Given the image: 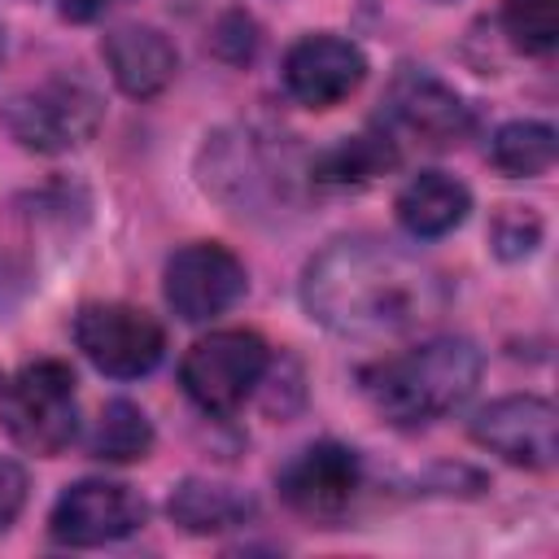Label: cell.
<instances>
[{
    "mask_svg": "<svg viewBox=\"0 0 559 559\" xmlns=\"http://www.w3.org/2000/svg\"><path fill=\"white\" fill-rule=\"evenodd\" d=\"M301 306L336 336L384 341L432 323L445 306V284L428 262L389 240L341 236L306 262Z\"/></svg>",
    "mask_w": 559,
    "mask_h": 559,
    "instance_id": "1",
    "label": "cell"
},
{
    "mask_svg": "<svg viewBox=\"0 0 559 559\" xmlns=\"http://www.w3.org/2000/svg\"><path fill=\"white\" fill-rule=\"evenodd\" d=\"M480 371H485V358L472 341L432 336L406 354L362 367L358 380L376 415H384L397 428H415V424H432L450 415L454 406H463L476 393Z\"/></svg>",
    "mask_w": 559,
    "mask_h": 559,
    "instance_id": "2",
    "label": "cell"
},
{
    "mask_svg": "<svg viewBox=\"0 0 559 559\" xmlns=\"http://www.w3.org/2000/svg\"><path fill=\"white\" fill-rule=\"evenodd\" d=\"M0 428L26 454L57 459L79 432L74 371L57 358L26 362L9 384H0Z\"/></svg>",
    "mask_w": 559,
    "mask_h": 559,
    "instance_id": "3",
    "label": "cell"
},
{
    "mask_svg": "<svg viewBox=\"0 0 559 559\" xmlns=\"http://www.w3.org/2000/svg\"><path fill=\"white\" fill-rule=\"evenodd\" d=\"M100 118L105 100L83 74H48L4 105L9 135L31 153H70L96 135Z\"/></svg>",
    "mask_w": 559,
    "mask_h": 559,
    "instance_id": "4",
    "label": "cell"
},
{
    "mask_svg": "<svg viewBox=\"0 0 559 559\" xmlns=\"http://www.w3.org/2000/svg\"><path fill=\"white\" fill-rule=\"evenodd\" d=\"M266 367H271V345L258 332L227 328V332L201 336L183 354L179 384L205 415H236L245 397L262 384Z\"/></svg>",
    "mask_w": 559,
    "mask_h": 559,
    "instance_id": "5",
    "label": "cell"
},
{
    "mask_svg": "<svg viewBox=\"0 0 559 559\" xmlns=\"http://www.w3.org/2000/svg\"><path fill=\"white\" fill-rule=\"evenodd\" d=\"M74 345L83 349V358L96 371H105L114 380H135V376H148L162 362L166 332L140 306L92 301L74 314Z\"/></svg>",
    "mask_w": 559,
    "mask_h": 559,
    "instance_id": "6",
    "label": "cell"
},
{
    "mask_svg": "<svg viewBox=\"0 0 559 559\" xmlns=\"http://www.w3.org/2000/svg\"><path fill=\"white\" fill-rule=\"evenodd\" d=\"M245 288H249L245 262L218 240L183 245L179 253H170L166 275H162L166 306L183 323H205V319L227 314L245 297Z\"/></svg>",
    "mask_w": 559,
    "mask_h": 559,
    "instance_id": "7",
    "label": "cell"
},
{
    "mask_svg": "<svg viewBox=\"0 0 559 559\" xmlns=\"http://www.w3.org/2000/svg\"><path fill=\"white\" fill-rule=\"evenodd\" d=\"M148 507L131 485L118 480H74L61 489L48 515V533L61 546H105L122 542L144 524Z\"/></svg>",
    "mask_w": 559,
    "mask_h": 559,
    "instance_id": "8",
    "label": "cell"
},
{
    "mask_svg": "<svg viewBox=\"0 0 559 559\" xmlns=\"http://www.w3.org/2000/svg\"><path fill=\"white\" fill-rule=\"evenodd\" d=\"M358 485H362L358 454L341 441H310L280 467V498L314 524L341 520L358 498Z\"/></svg>",
    "mask_w": 559,
    "mask_h": 559,
    "instance_id": "9",
    "label": "cell"
},
{
    "mask_svg": "<svg viewBox=\"0 0 559 559\" xmlns=\"http://www.w3.org/2000/svg\"><path fill=\"white\" fill-rule=\"evenodd\" d=\"M284 92L306 105V109H332L345 96H354L367 79V57L354 39L319 31V35H301L288 52H284Z\"/></svg>",
    "mask_w": 559,
    "mask_h": 559,
    "instance_id": "10",
    "label": "cell"
},
{
    "mask_svg": "<svg viewBox=\"0 0 559 559\" xmlns=\"http://www.w3.org/2000/svg\"><path fill=\"white\" fill-rule=\"evenodd\" d=\"M472 441L515 467L546 472V467H555V406L533 393L498 397L476 411Z\"/></svg>",
    "mask_w": 559,
    "mask_h": 559,
    "instance_id": "11",
    "label": "cell"
},
{
    "mask_svg": "<svg viewBox=\"0 0 559 559\" xmlns=\"http://www.w3.org/2000/svg\"><path fill=\"white\" fill-rule=\"evenodd\" d=\"M389 118L432 148L459 144L472 131L467 100L428 70H402L389 87Z\"/></svg>",
    "mask_w": 559,
    "mask_h": 559,
    "instance_id": "12",
    "label": "cell"
},
{
    "mask_svg": "<svg viewBox=\"0 0 559 559\" xmlns=\"http://www.w3.org/2000/svg\"><path fill=\"white\" fill-rule=\"evenodd\" d=\"M100 57H105L114 83L135 100H148V96L166 92L175 70H179L175 44L157 26H144V22H122V26L105 31Z\"/></svg>",
    "mask_w": 559,
    "mask_h": 559,
    "instance_id": "13",
    "label": "cell"
},
{
    "mask_svg": "<svg viewBox=\"0 0 559 559\" xmlns=\"http://www.w3.org/2000/svg\"><path fill=\"white\" fill-rule=\"evenodd\" d=\"M393 210H397V223L415 240H437V236L454 231L467 218L472 192H467V183H459L445 170H419V175H411L402 183Z\"/></svg>",
    "mask_w": 559,
    "mask_h": 559,
    "instance_id": "14",
    "label": "cell"
},
{
    "mask_svg": "<svg viewBox=\"0 0 559 559\" xmlns=\"http://www.w3.org/2000/svg\"><path fill=\"white\" fill-rule=\"evenodd\" d=\"M166 511H170V520L183 533H227V528L249 524L258 515V502L245 489H236V485L188 476V480H179L170 489Z\"/></svg>",
    "mask_w": 559,
    "mask_h": 559,
    "instance_id": "15",
    "label": "cell"
},
{
    "mask_svg": "<svg viewBox=\"0 0 559 559\" xmlns=\"http://www.w3.org/2000/svg\"><path fill=\"white\" fill-rule=\"evenodd\" d=\"M397 166V148L389 135L362 131V135H345L332 148H323L310 166L314 183H332V188H349V183H371L376 175Z\"/></svg>",
    "mask_w": 559,
    "mask_h": 559,
    "instance_id": "16",
    "label": "cell"
},
{
    "mask_svg": "<svg viewBox=\"0 0 559 559\" xmlns=\"http://www.w3.org/2000/svg\"><path fill=\"white\" fill-rule=\"evenodd\" d=\"M555 127L550 122H537V118H520V122H507L493 131L489 140V162L511 175V179H533V175H546L555 166Z\"/></svg>",
    "mask_w": 559,
    "mask_h": 559,
    "instance_id": "17",
    "label": "cell"
},
{
    "mask_svg": "<svg viewBox=\"0 0 559 559\" xmlns=\"http://www.w3.org/2000/svg\"><path fill=\"white\" fill-rule=\"evenodd\" d=\"M87 450L105 463H135L153 450V424L135 402H109L96 419V432L87 441Z\"/></svg>",
    "mask_w": 559,
    "mask_h": 559,
    "instance_id": "18",
    "label": "cell"
},
{
    "mask_svg": "<svg viewBox=\"0 0 559 559\" xmlns=\"http://www.w3.org/2000/svg\"><path fill=\"white\" fill-rule=\"evenodd\" d=\"M502 31L528 57L555 52V44H559V0H502Z\"/></svg>",
    "mask_w": 559,
    "mask_h": 559,
    "instance_id": "19",
    "label": "cell"
},
{
    "mask_svg": "<svg viewBox=\"0 0 559 559\" xmlns=\"http://www.w3.org/2000/svg\"><path fill=\"white\" fill-rule=\"evenodd\" d=\"M537 240H542V218L528 205H507L493 218V249L502 258H524L537 249Z\"/></svg>",
    "mask_w": 559,
    "mask_h": 559,
    "instance_id": "20",
    "label": "cell"
},
{
    "mask_svg": "<svg viewBox=\"0 0 559 559\" xmlns=\"http://www.w3.org/2000/svg\"><path fill=\"white\" fill-rule=\"evenodd\" d=\"M210 48H214L223 61L240 66V61H249V57H253V48H258V26H253L245 13H227V17L214 26Z\"/></svg>",
    "mask_w": 559,
    "mask_h": 559,
    "instance_id": "21",
    "label": "cell"
},
{
    "mask_svg": "<svg viewBox=\"0 0 559 559\" xmlns=\"http://www.w3.org/2000/svg\"><path fill=\"white\" fill-rule=\"evenodd\" d=\"M26 472L13 463V459H0V533L22 515L26 507Z\"/></svg>",
    "mask_w": 559,
    "mask_h": 559,
    "instance_id": "22",
    "label": "cell"
},
{
    "mask_svg": "<svg viewBox=\"0 0 559 559\" xmlns=\"http://www.w3.org/2000/svg\"><path fill=\"white\" fill-rule=\"evenodd\" d=\"M114 4H122V0H57V9H61L66 22H96V17H105Z\"/></svg>",
    "mask_w": 559,
    "mask_h": 559,
    "instance_id": "23",
    "label": "cell"
},
{
    "mask_svg": "<svg viewBox=\"0 0 559 559\" xmlns=\"http://www.w3.org/2000/svg\"><path fill=\"white\" fill-rule=\"evenodd\" d=\"M0 384H4V380H0Z\"/></svg>",
    "mask_w": 559,
    "mask_h": 559,
    "instance_id": "24",
    "label": "cell"
}]
</instances>
